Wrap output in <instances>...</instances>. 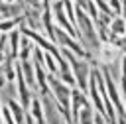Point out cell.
<instances>
[{"label": "cell", "instance_id": "obj_10", "mask_svg": "<svg viewBox=\"0 0 126 124\" xmlns=\"http://www.w3.org/2000/svg\"><path fill=\"white\" fill-rule=\"evenodd\" d=\"M0 20H2V18H0Z\"/></svg>", "mask_w": 126, "mask_h": 124}, {"label": "cell", "instance_id": "obj_1", "mask_svg": "<svg viewBox=\"0 0 126 124\" xmlns=\"http://www.w3.org/2000/svg\"><path fill=\"white\" fill-rule=\"evenodd\" d=\"M61 53H63L65 59H69L71 73H73V77H75V83H77L79 91H81V93H87V91H89V77H91V67H89V63H87L85 59L73 55V53L67 51V49H61Z\"/></svg>", "mask_w": 126, "mask_h": 124}, {"label": "cell", "instance_id": "obj_6", "mask_svg": "<svg viewBox=\"0 0 126 124\" xmlns=\"http://www.w3.org/2000/svg\"><path fill=\"white\" fill-rule=\"evenodd\" d=\"M108 30H110V35H114V37H124V35H126V20H124L122 16H114V18L110 20Z\"/></svg>", "mask_w": 126, "mask_h": 124}, {"label": "cell", "instance_id": "obj_4", "mask_svg": "<svg viewBox=\"0 0 126 124\" xmlns=\"http://www.w3.org/2000/svg\"><path fill=\"white\" fill-rule=\"evenodd\" d=\"M20 39H22V33H20V30H12L10 33H8V55L6 57H18V51H20Z\"/></svg>", "mask_w": 126, "mask_h": 124}, {"label": "cell", "instance_id": "obj_8", "mask_svg": "<svg viewBox=\"0 0 126 124\" xmlns=\"http://www.w3.org/2000/svg\"><path fill=\"white\" fill-rule=\"evenodd\" d=\"M116 124H126V114H118V120Z\"/></svg>", "mask_w": 126, "mask_h": 124}, {"label": "cell", "instance_id": "obj_7", "mask_svg": "<svg viewBox=\"0 0 126 124\" xmlns=\"http://www.w3.org/2000/svg\"><path fill=\"white\" fill-rule=\"evenodd\" d=\"M120 83H122V94H124V100H126V77H120Z\"/></svg>", "mask_w": 126, "mask_h": 124}, {"label": "cell", "instance_id": "obj_5", "mask_svg": "<svg viewBox=\"0 0 126 124\" xmlns=\"http://www.w3.org/2000/svg\"><path fill=\"white\" fill-rule=\"evenodd\" d=\"M33 49H35V43L30 37L22 35V39H20V51H18L20 61H30V55L33 53Z\"/></svg>", "mask_w": 126, "mask_h": 124}, {"label": "cell", "instance_id": "obj_9", "mask_svg": "<svg viewBox=\"0 0 126 124\" xmlns=\"http://www.w3.org/2000/svg\"><path fill=\"white\" fill-rule=\"evenodd\" d=\"M4 61H6V55H4V53H2V51H0V65H2V63H4Z\"/></svg>", "mask_w": 126, "mask_h": 124}, {"label": "cell", "instance_id": "obj_2", "mask_svg": "<svg viewBox=\"0 0 126 124\" xmlns=\"http://www.w3.org/2000/svg\"><path fill=\"white\" fill-rule=\"evenodd\" d=\"M20 69L24 75L26 85L32 91H37V81H35V71H33V61H20Z\"/></svg>", "mask_w": 126, "mask_h": 124}, {"label": "cell", "instance_id": "obj_3", "mask_svg": "<svg viewBox=\"0 0 126 124\" xmlns=\"http://www.w3.org/2000/svg\"><path fill=\"white\" fill-rule=\"evenodd\" d=\"M6 106H8L10 114L14 116L16 124H24V122H26V112H28V110H24V106H22L16 98H8V100H6Z\"/></svg>", "mask_w": 126, "mask_h": 124}]
</instances>
